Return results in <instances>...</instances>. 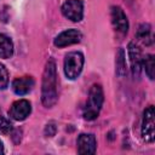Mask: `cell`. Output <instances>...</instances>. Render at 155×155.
I'll list each match as a JSON object with an SVG mask.
<instances>
[{"mask_svg":"<svg viewBox=\"0 0 155 155\" xmlns=\"http://www.w3.org/2000/svg\"><path fill=\"white\" fill-rule=\"evenodd\" d=\"M57 69L54 61L51 58L47 61L42 74L41 101L46 108H51L57 103Z\"/></svg>","mask_w":155,"mask_h":155,"instance_id":"1","label":"cell"},{"mask_svg":"<svg viewBox=\"0 0 155 155\" xmlns=\"http://www.w3.org/2000/svg\"><path fill=\"white\" fill-rule=\"evenodd\" d=\"M103 101H104V94L102 86L97 84L92 85L88 92L87 103L84 108V117L86 120H94L99 114V110L103 105Z\"/></svg>","mask_w":155,"mask_h":155,"instance_id":"2","label":"cell"},{"mask_svg":"<svg viewBox=\"0 0 155 155\" xmlns=\"http://www.w3.org/2000/svg\"><path fill=\"white\" fill-rule=\"evenodd\" d=\"M84 62H85V58H84V54L81 52H78V51L69 52L64 59V74H65V76L70 80L76 79L82 70Z\"/></svg>","mask_w":155,"mask_h":155,"instance_id":"3","label":"cell"},{"mask_svg":"<svg viewBox=\"0 0 155 155\" xmlns=\"http://www.w3.org/2000/svg\"><path fill=\"white\" fill-rule=\"evenodd\" d=\"M155 111L154 107L149 105L143 113L142 120V137L147 143H153L155 139Z\"/></svg>","mask_w":155,"mask_h":155,"instance_id":"4","label":"cell"},{"mask_svg":"<svg viewBox=\"0 0 155 155\" xmlns=\"http://www.w3.org/2000/svg\"><path fill=\"white\" fill-rule=\"evenodd\" d=\"M61 10L63 16L73 22H80L84 17V2L81 0H67Z\"/></svg>","mask_w":155,"mask_h":155,"instance_id":"5","label":"cell"},{"mask_svg":"<svg viewBox=\"0 0 155 155\" xmlns=\"http://www.w3.org/2000/svg\"><path fill=\"white\" fill-rule=\"evenodd\" d=\"M127 52H128V57H130V63H131V71L133 78H139L142 68H143V56H142V51L138 47L137 44L134 42H130L128 47H127Z\"/></svg>","mask_w":155,"mask_h":155,"instance_id":"6","label":"cell"},{"mask_svg":"<svg viewBox=\"0 0 155 155\" xmlns=\"http://www.w3.org/2000/svg\"><path fill=\"white\" fill-rule=\"evenodd\" d=\"M81 39H82V34L78 29H68V30H64L61 34H58L56 36L53 44L57 47H65V46L80 42Z\"/></svg>","mask_w":155,"mask_h":155,"instance_id":"7","label":"cell"},{"mask_svg":"<svg viewBox=\"0 0 155 155\" xmlns=\"http://www.w3.org/2000/svg\"><path fill=\"white\" fill-rule=\"evenodd\" d=\"M110 16L114 29L121 34H126L128 31V19L124 10L120 6H113L110 10Z\"/></svg>","mask_w":155,"mask_h":155,"instance_id":"8","label":"cell"},{"mask_svg":"<svg viewBox=\"0 0 155 155\" xmlns=\"http://www.w3.org/2000/svg\"><path fill=\"white\" fill-rule=\"evenodd\" d=\"M31 111V105L30 103L27 101V99H19V101H16L10 110H8V115L13 119V120H17V121H23L25 120Z\"/></svg>","mask_w":155,"mask_h":155,"instance_id":"9","label":"cell"},{"mask_svg":"<svg viewBox=\"0 0 155 155\" xmlns=\"http://www.w3.org/2000/svg\"><path fill=\"white\" fill-rule=\"evenodd\" d=\"M97 142L93 134L82 133L78 138V153L79 154H94Z\"/></svg>","mask_w":155,"mask_h":155,"instance_id":"10","label":"cell"},{"mask_svg":"<svg viewBox=\"0 0 155 155\" xmlns=\"http://www.w3.org/2000/svg\"><path fill=\"white\" fill-rule=\"evenodd\" d=\"M34 79L31 76H23V78H17L12 82V90L18 96H24L29 93L33 87H34Z\"/></svg>","mask_w":155,"mask_h":155,"instance_id":"11","label":"cell"},{"mask_svg":"<svg viewBox=\"0 0 155 155\" xmlns=\"http://www.w3.org/2000/svg\"><path fill=\"white\" fill-rule=\"evenodd\" d=\"M13 54L12 40L5 34H0V58H10Z\"/></svg>","mask_w":155,"mask_h":155,"instance_id":"12","label":"cell"},{"mask_svg":"<svg viewBox=\"0 0 155 155\" xmlns=\"http://www.w3.org/2000/svg\"><path fill=\"white\" fill-rule=\"evenodd\" d=\"M137 38L139 41H142L145 45H150L153 42V34H151V27L148 23H143L139 25L137 30Z\"/></svg>","mask_w":155,"mask_h":155,"instance_id":"13","label":"cell"},{"mask_svg":"<svg viewBox=\"0 0 155 155\" xmlns=\"http://www.w3.org/2000/svg\"><path fill=\"white\" fill-rule=\"evenodd\" d=\"M127 73L126 61H125V51L124 48H119L116 53V74L119 76H125Z\"/></svg>","mask_w":155,"mask_h":155,"instance_id":"14","label":"cell"},{"mask_svg":"<svg viewBox=\"0 0 155 155\" xmlns=\"http://www.w3.org/2000/svg\"><path fill=\"white\" fill-rule=\"evenodd\" d=\"M143 68L150 80L154 79V56L153 54H147L143 57Z\"/></svg>","mask_w":155,"mask_h":155,"instance_id":"15","label":"cell"},{"mask_svg":"<svg viewBox=\"0 0 155 155\" xmlns=\"http://www.w3.org/2000/svg\"><path fill=\"white\" fill-rule=\"evenodd\" d=\"M12 124L5 116H0V134H8L12 132Z\"/></svg>","mask_w":155,"mask_h":155,"instance_id":"16","label":"cell"},{"mask_svg":"<svg viewBox=\"0 0 155 155\" xmlns=\"http://www.w3.org/2000/svg\"><path fill=\"white\" fill-rule=\"evenodd\" d=\"M8 85V73L4 64L0 63V90L6 88Z\"/></svg>","mask_w":155,"mask_h":155,"instance_id":"17","label":"cell"},{"mask_svg":"<svg viewBox=\"0 0 155 155\" xmlns=\"http://www.w3.org/2000/svg\"><path fill=\"white\" fill-rule=\"evenodd\" d=\"M54 133H56V126H54V124L53 122L47 124L46 127H45V136L52 137V136H54Z\"/></svg>","mask_w":155,"mask_h":155,"instance_id":"18","label":"cell"},{"mask_svg":"<svg viewBox=\"0 0 155 155\" xmlns=\"http://www.w3.org/2000/svg\"><path fill=\"white\" fill-rule=\"evenodd\" d=\"M0 154H4V145H2L1 140H0Z\"/></svg>","mask_w":155,"mask_h":155,"instance_id":"19","label":"cell"}]
</instances>
